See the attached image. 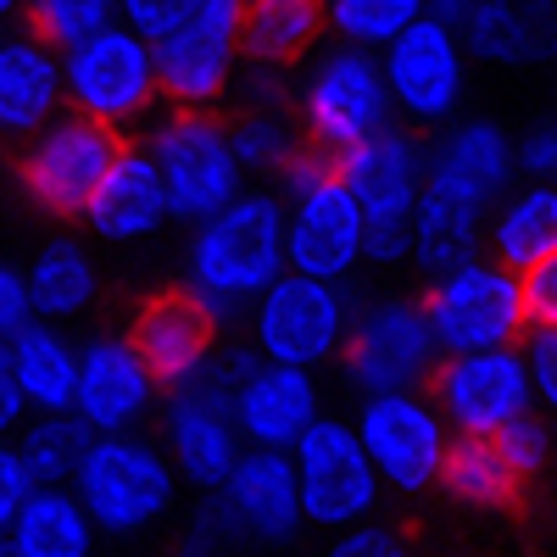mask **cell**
<instances>
[{"label":"cell","mask_w":557,"mask_h":557,"mask_svg":"<svg viewBox=\"0 0 557 557\" xmlns=\"http://www.w3.org/2000/svg\"><path fill=\"white\" fill-rule=\"evenodd\" d=\"M330 28L323 0H246V62L296 67Z\"/></svg>","instance_id":"f546056e"},{"label":"cell","mask_w":557,"mask_h":557,"mask_svg":"<svg viewBox=\"0 0 557 557\" xmlns=\"http://www.w3.org/2000/svg\"><path fill=\"white\" fill-rule=\"evenodd\" d=\"M151 45L162 101L173 112H212L246 62V0H190Z\"/></svg>","instance_id":"277c9868"},{"label":"cell","mask_w":557,"mask_h":557,"mask_svg":"<svg viewBox=\"0 0 557 557\" xmlns=\"http://www.w3.org/2000/svg\"><path fill=\"white\" fill-rule=\"evenodd\" d=\"M491 257L513 273L557 257V184H519L491 212Z\"/></svg>","instance_id":"f1b7e54d"},{"label":"cell","mask_w":557,"mask_h":557,"mask_svg":"<svg viewBox=\"0 0 557 557\" xmlns=\"http://www.w3.org/2000/svg\"><path fill=\"white\" fill-rule=\"evenodd\" d=\"M357 435H362L368 457H374L385 491H396V496H424L430 485H441L446 451L457 441V430L446 424V412L435 407L430 391L362 396Z\"/></svg>","instance_id":"4fadbf2b"},{"label":"cell","mask_w":557,"mask_h":557,"mask_svg":"<svg viewBox=\"0 0 557 557\" xmlns=\"http://www.w3.org/2000/svg\"><path fill=\"white\" fill-rule=\"evenodd\" d=\"M101 524L89 519L73 485H45L34 502L7 524V546L17 557H96Z\"/></svg>","instance_id":"83f0119b"},{"label":"cell","mask_w":557,"mask_h":557,"mask_svg":"<svg viewBox=\"0 0 557 557\" xmlns=\"http://www.w3.org/2000/svg\"><path fill=\"white\" fill-rule=\"evenodd\" d=\"M157 391H162V380L146 362V351L134 346V335H96L84 346L73 412L96 435H128L157 407Z\"/></svg>","instance_id":"ac0fdd59"},{"label":"cell","mask_w":557,"mask_h":557,"mask_svg":"<svg viewBox=\"0 0 557 557\" xmlns=\"http://www.w3.org/2000/svg\"><path fill=\"white\" fill-rule=\"evenodd\" d=\"M296 480H301V507L312 530H357L374 519V507L385 496V480L368 457L357 418H330L323 412L318 424L296 441Z\"/></svg>","instance_id":"30bf717a"},{"label":"cell","mask_w":557,"mask_h":557,"mask_svg":"<svg viewBox=\"0 0 557 557\" xmlns=\"http://www.w3.org/2000/svg\"><path fill=\"white\" fill-rule=\"evenodd\" d=\"M285 201H290V268L307 278L346 285L368 262V218L351 196V184L341 178V168L290 190Z\"/></svg>","instance_id":"2e32d148"},{"label":"cell","mask_w":557,"mask_h":557,"mask_svg":"<svg viewBox=\"0 0 557 557\" xmlns=\"http://www.w3.org/2000/svg\"><path fill=\"white\" fill-rule=\"evenodd\" d=\"M117 157H123L117 128L84 112H62L51 128H39L23 146V162H17L23 196L51 218H84L107 173L117 168Z\"/></svg>","instance_id":"7c38bea8"},{"label":"cell","mask_w":557,"mask_h":557,"mask_svg":"<svg viewBox=\"0 0 557 557\" xmlns=\"http://www.w3.org/2000/svg\"><path fill=\"white\" fill-rule=\"evenodd\" d=\"M430 396L457 435H480V441H496L507 424H519L524 412L541 407L535 380H530V357L519 346L446 357L430 380Z\"/></svg>","instance_id":"5bb4252c"},{"label":"cell","mask_w":557,"mask_h":557,"mask_svg":"<svg viewBox=\"0 0 557 557\" xmlns=\"http://www.w3.org/2000/svg\"><path fill=\"white\" fill-rule=\"evenodd\" d=\"M524 307H530V330H557V257L524 273Z\"/></svg>","instance_id":"ee69618b"},{"label":"cell","mask_w":557,"mask_h":557,"mask_svg":"<svg viewBox=\"0 0 557 557\" xmlns=\"http://www.w3.org/2000/svg\"><path fill=\"white\" fill-rule=\"evenodd\" d=\"M496 446H502L507 462H513V474H519L524 485H535V480L552 469V457H557V441H552V424H546L541 407L524 412L519 424H507V430L496 435Z\"/></svg>","instance_id":"8d00e7d4"},{"label":"cell","mask_w":557,"mask_h":557,"mask_svg":"<svg viewBox=\"0 0 557 557\" xmlns=\"http://www.w3.org/2000/svg\"><path fill=\"white\" fill-rule=\"evenodd\" d=\"M162 446L173 457V469L178 480L212 496L223 491V480L235 474V462L246 457V435H240V418L235 407H223L201 391H168L162 401Z\"/></svg>","instance_id":"d6986e66"},{"label":"cell","mask_w":557,"mask_h":557,"mask_svg":"<svg viewBox=\"0 0 557 557\" xmlns=\"http://www.w3.org/2000/svg\"><path fill=\"white\" fill-rule=\"evenodd\" d=\"M285 273H290V207L268 190H246L218 218L196 223L190 246H184L178 285L228 330L246 312V301H257Z\"/></svg>","instance_id":"6da1fadb"},{"label":"cell","mask_w":557,"mask_h":557,"mask_svg":"<svg viewBox=\"0 0 557 557\" xmlns=\"http://www.w3.org/2000/svg\"><path fill=\"white\" fill-rule=\"evenodd\" d=\"M168 223H173V201H168V178L151 146H123L117 168L107 173V184L84 212V228L101 246H139V240L162 235Z\"/></svg>","instance_id":"7402d4cb"},{"label":"cell","mask_w":557,"mask_h":557,"mask_svg":"<svg viewBox=\"0 0 557 557\" xmlns=\"http://www.w3.org/2000/svg\"><path fill=\"white\" fill-rule=\"evenodd\" d=\"M0 368L23 385L34 412H73L84 346H73L57 323H34V330H23L17 341L0 346Z\"/></svg>","instance_id":"4316f807"},{"label":"cell","mask_w":557,"mask_h":557,"mask_svg":"<svg viewBox=\"0 0 557 557\" xmlns=\"http://www.w3.org/2000/svg\"><path fill=\"white\" fill-rule=\"evenodd\" d=\"M134 346L146 351V362L157 368V380H162V391H178V385H190L201 368L223 351L218 346V335H223V323L184 290V285H173V290H157L146 307L134 312Z\"/></svg>","instance_id":"44dd1931"},{"label":"cell","mask_w":557,"mask_h":557,"mask_svg":"<svg viewBox=\"0 0 557 557\" xmlns=\"http://www.w3.org/2000/svg\"><path fill=\"white\" fill-rule=\"evenodd\" d=\"M235 418H240L246 446L296 451V441L323 418V396H318L312 368H285V362L262 357L246 374V385H240Z\"/></svg>","instance_id":"603a6c76"},{"label":"cell","mask_w":557,"mask_h":557,"mask_svg":"<svg viewBox=\"0 0 557 557\" xmlns=\"http://www.w3.org/2000/svg\"><path fill=\"white\" fill-rule=\"evenodd\" d=\"M235 546H240V541H235V530H228V519H223L218 496H201V507L190 513L184 535L173 541V557H228Z\"/></svg>","instance_id":"74e56055"},{"label":"cell","mask_w":557,"mask_h":557,"mask_svg":"<svg viewBox=\"0 0 557 557\" xmlns=\"http://www.w3.org/2000/svg\"><path fill=\"white\" fill-rule=\"evenodd\" d=\"M34 491H45V485L34 480V469L23 462V451L7 446V451H0V530H7L23 507L34 502Z\"/></svg>","instance_id":"b9f144b4"},{"label":"cell","mask_w":557,"mask_h":557,"mask_svg":"<svg viewBox=\"0 0 557 557\" xmlns=\"http://www.w3.org/2000/svg\"><path fill=\"white\" fill-rule=\"evenodd\" d=\"M341 178L368 218V262L396 268L412 251V218L430 184V151L407 128H380L341 157Z\"/></svg>","instance_id":"3957f363"},{"label":"cell","mask_w":557,"mask_h":557,"mask_svg":"<svg viewBox=\"0 0 557 557\" xmlns=\"http://www.w3.org/2000/svg\"><path fill=\"white\" fill-rule=\"evenodd\" d=\"M301 128L318 151L346 157L351 146L374 139L380 128H391V84H385V62L380 51H362V45H330L318 51L307 78H301Z\"/></svg>","instance_id":"5b68a950"},{"label":"cell","mask_w":557,"mask_h":557,"mask_svg":"<svg viewBox=\"0 0 557 557\" xmlns=\"http://www.w3.org/2000/svg\"><path fill=\"white\" fill-rule=\"evenodd\" d=\"M446 362L424 301L385 296L368 301L351 318V335L341 351V374L357 396H391V391H430L435 368Z\"/></svg>","instance_id":"52a82bcc"},{"label":"cell","mask_w":557,"mask_h":557,"mask_svg":"<svg viewBox=\"0 0 557 557\" xmlns=\"http://www.w3.org/2000/svg\"><path fill=\"white\" fill-rule=\"evenodd\" d=\"M23 12H28V34H39V39H51L57 51H67V45L117 23L123 0H28Z\"/></svg>","instance_id":"d590c367"},{"label":"cell","mask_w":557,"mask_h":557,"mask_svg":"<svg viewBox=\"0 0 557 557\" xmlns=\"http://www.w3.org/2000/svg\"><path fill=\"white\" fill-rule=\"evenodd\" d=\"M28 412H34V407H28L23 385H17V380L7 374V368H0V430H7V435H17Z\"/></svg>","instance_id":"bcb514c9"},{"label":"cell","mask_w":557,"mask_h":557,"mask_svg":"<svg viewBox=\"0 0 557 557\" xmlns=\"http://www.w3.org/2000/svg\"><path fill=\"white\" fill-rule=\"evenodd\" d=\"M524 357H530V380H535V401H541V412L557 418V330H530Z\"/></svg>","instance_id":"7bdbcfd3"},{"label":"cell","mask_w":557,"mask_h":557,"mask_svg":"<svg viewBox=\"0 0 557 557\" xmlns=\"http://www.w3.org/2000/svg\"><path fill=\"white\" fill-rule=\"evenodd\" d=\"M235 157L246 173H285L307 151V128L290 117V107H240V117L228 123Z\"/></svg>","instance_id":"836d02e7"},{"label":"cell","mask_w":557,"mask_h":557,"mask_svg":"<svg viewBox=\"0 0 557 557\" xmlns=\"http://www.w3.org/2000/svg\"><path fill=\"white\" fill-rule=\"evenodd\" d=\"M391 101L407 123H457V107L469 96V39L435 17H418L396 45L380 51Z\"/></svg>","instance_id":"9a60e30c"},{"label":"cell","mask_w":557,"mask_h":557,"mask_svg":"<svg viewBox=\"0 0 557 557\" xmlns=\"http://www.w3.org/2000/svg\"><path fill=\"white\" fill-rule=\"evenodd\" d=\"M67 67V112H84L107 128L139 123L157 96H162V67L151 34H139L134 23H107L101 34H89L62 51Z\"/></svg>","instance_id":"8992f818"},{"label":"cell","mask_w":557,"mask_h":557,"mask_svg":"<svg viewBox=\"0 0 557 557\" xmlns=\"http://www.w3.org/2000/svg\"><path fill=\"white\" fill-rule=\"evenodd\" d=\"M330 7V28L341 45H362V51H385L396 45L424 12V0H323Z\"/></svg>","instance_id":"e575fe53"},{"label":"cell","mask_w":557,"mask_h":557,"mask_svg":"<svg viewBox=\"0 0 557 557\" xmlns=\"http://www.w3.org/2000/svg\"><path fill=\"white\" fill-rule=\"evenodd\" d=\"M513 168H519V139L496 117H457L430 146V190L496 212V201L513 190Z\"/></svg>","instance_id":"ffe728a7"},{"label":"cell","mask_w":557,"mask_h":557,"mask_svg":"<svg viewBox=\"0 0 557 557\" xmlns=\"http://www.w3.org/2000/svg\"><path fill=\"white\" fill-rule=\"evenodd\" d=\"M178 469L168 446L146 441V435H96V446L84 451L78 462V502L89 507V519L101 524V535L128 541V535H146L157 530L173 502H178Z\"/></svg>","instance_id":"7a4b0ae2"},{"label":"cell","mask_w":557,"mask_h":557,"mask_svg":"<svg viewBox=\"0 0 557 557\" xmlns=\"http://www.w3.org/2000/svg\"><path fill=\"white\" fill-rule=\"evenodd\" d=\"M0 557H17V552H12V546H0Z\"/></svg>","instance_id":"681fc988"},{"label":"cell","mask_w":557,"mask_h":557,"mask_svg":"<svg viewBox=\"0 0 557 557\" xmlns=\"http://www.w3.org/2000/svg\"><path fill=\"white\" fill-rule=\"evenodd\" d=\"M17 7H28V0H0V12H17Z\"/></svg>","instance_id":"c3c4849f"},{"label":"cell","mask_w":557,"mask_h":557,"mask_svg":"<svg viewBox=\"0 0 557 557\" xmlns=\"http://www.w3.org/2000/svg\"><path fill=\"white\" fill-rule=\"evenodd\" d=\"M12 446L23 451V462L34 469L39 485H73L84 451L96 446V430H89L78 412H34Z\"/></svg>","instance_id":"d6a6232c"},{"label":"cell","mask_w":557,"mask_h":557,"mask_svg":"<svg viewBox=\"0 0 557 557\" xmlns=\"http://www.w3.org/2000/svg\"><path fill=\"white\" fill-rule=\"evenodd\" d=\"M330 557H418V552L407 546L401 530L368 519V524H357V530H341L335 546H330Z\"/></svg>","instance_id":"60d3db41"},{"label":"cell","mask_w":557,"mask_h":557,"mask_svg":"<svg viewBox=\"0 0 557 557\" xmlns=\"http://www.w3.org/2000/svg\"><path fill=\"white\" fill-rule=\"evenodd\" d=\"M235 541L251 546H285L301 535L307 507H301V480H296V457L290 451H268V446H246V457L235 462V474L223 480V491H212Z\"/></svg>","instance_id":"e0dca14e"},{"label":"cell","mask_w":557,"mask_h":557,"mask_svg":"<svg viewBox=\"0 0 557 557\" xmlns=\"http://www.w3.org/2000/svg\"><path fill=\"white\" fill-rule=\"evenodd\" d=\"M67 107V67L62 51L39 34L0 39V128L12 139H34Z\"/></svg>","instance_id":"cb8c5ba5"},{"label":"cell","mask_w":557,"mask_h":557,"mask_svg":"<svg viewBox=\"0 0 557 557\" xmlns=\"http://www.w3.org/2000/svg\"><path fill=\"white\" fill-rule=\"evenodd\" d=\"M34 323H45V318H39L34 290H28V268L7 262L0 268V341H17L23 330H34Z\"/></svg>","instance_id":"f35d334b"},{"label":"cell","mask_w":557,"mask_h":557,"mask_svg":"<svg viewBox=\"0 0 557 557\" xmlns=\"http://www.w3.org/2000/svg\"><path fill=\"white\" fill-rule=\"evenodd\" d=\"M424 12L446 28H469V17L480 12V0H424Z\"/></svg>","instance_id":"7dc6e473"},{"label":"cell","mask_w":557,"mask_h":557,"mask_svg":"<svg viewBox=\"0 0 557 557\" xmlns=\"http://www.w3.org/2000/svg\"><path fill=\"white\" fill-rule=\"evenodd\" d=\"M519 173L530 184H557V117H535L519 134Z\"/></svg>","instance_id":"ab89813d"},{"label":"cell","mask_w":557,"mask_h":557,"mask_svg":"<svg viewBox=\"0 0 557 557\" xmlns=\"http://www.w3.org/2000/svg\"><path fill=\"white\" fill-rule=\"evenodd\" d=\"M441 491L469 507V513H502L513 507L524 480L513 474V462L502 457L496 441H480V435H457L451 451H446V469H441Z\"/></svg>","instance_id":"1f68e13d"},{"label":"cell","mask_w":557,"mask_h":557,"mask_svg":"<svg viewBox=\"0 0 557 557\" xmlns=\"http://www.w3.org/2000/svg\"><path fill=\"white\" fill-rule=\"evenodd\" d=\"M184 7H190V0H123V23H134L139 34L157 39Z\"/></svg>","instance_id":"f6af8a7d"},{"label":"cell","mask_w":557,"mask_h":557,"mask_svg":"<svg viewBox=\"0 0 557 557\" xmlns=\"http://www.w3.org/2000/svg\"><path fill=\"white\" fill-rule=\"evenodd\" d=\"M351 301L341 285L330 278H307V273H285L278 285H268L251 301V346L268 362H285V368H318L335 362L346 351L351 335Z\"/></svg>","instance_id":"8fae6325"},{"label":"cell","mask_w":557,"mask_h":557,"mask_svg":"<svg viewBox=\"0 0 557 557\" xmlns=\"http://www.w3.org/2000/svg\"><path fill=\"white\" fill-rule=\"evenodd\" d=\"M491 257V212L469 207V201H457L446 190H430L424 184V201H418V218H412V251L407 262L418 273H451V268H469Z\"/></svg>","instance_id":"484cf974"},{"label":"cell","mask_w":557,"mask_h":557,"mask_svg":"<svg viewBox=\"0 0 557 557\" xmlns=\"http://www.w3.org/2000/svg\"><path fill=\"white\" fill-rule=\"evenodd\" d=\"M151 157L168 178L173 223H207L246 196V168L235 157L228 123L212 112H168L151 128Z\"/></svg>","instance_id":"9c48e42d"},{"label":"cell","mask_w":557,"mask_h":557,"mask_svg":"<svg viewBox=\"0 0 557 557\" xmlns=\"http://www.w3.org/2000/svg\"><path fill=\"white\" fill-rule=\"evenodd\" d=\"M424 312H430V330H435L446 357L519 346V335L530 330L524 273H513L496 257H480L469 268H451V273L430 278Z\"/></svg>","instance_id":"ba28073f"},{"label":"cell","mask_w":557,"mask_h":557,"mask_svg":"<svg viewBox=\"0 0 557 557\" xmlns=\"http://www.w3.org/2000/svg\"><path fill=\"white\" fill-rule=\"evenodd\" d=\"M28 290H34V307L45 323H67V318H84L96 307L101 278H96V262H89V251L78 240L57 235L28 257Z\"/></svg>","instance_id":"4dcf8cb0"},{"label":"cell","mask_w":557,"mask_h":557,"mask_svg":"<svg viewBox=\"0 0 557 557\" xmlns=\"http://www.w3.org/2000/svg\"><path fill=\"white\" fill-rule=\"evenodd\" d=\"M462 39L491 67L552 62L557 57V0H480Z\"/></svg>","instance_id":"d4e9b609"}]
</instances>
